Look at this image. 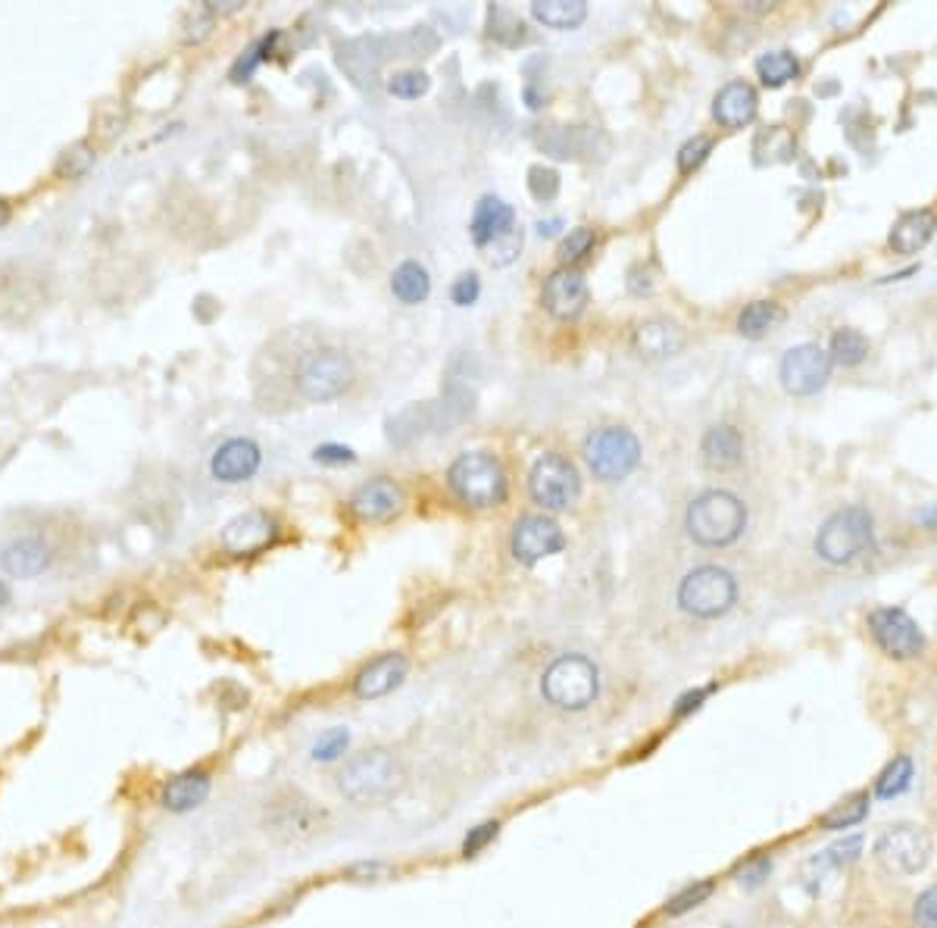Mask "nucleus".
<instances>
[{
	"label": "nucleus",
	"instance_id": "32",
	"mask_svg": "<svg viewBox=\"0 0 937 928\" xmlns=\"http://www.w3.org/2000/svg\"><path fill=\"white\" fill-rule=\"evenodd\" d=\"M831 363L840 366H859L869 357V338L859 329H838L831 335Z\"/></svg>",
	"mask_w": 937,
	"mask_h": 928
},
{
	"label": "nucleus",
	"instance_id": "43",
	"mask_svg": "<svg viewBox=\"0 0 937 928\" xmlns=\"http://www.w3.org/2000/svg\"><path fill=\"white\" fill-rule=\"evenodd\" d=\"M478 295H481V282H478L476 272H462L460 279L453 282V288H450V298H453L457 307H472Z\"/></svg>",
	"mask_w": 937,
	"mask_h": 928
},
{
	"label": "nucleus",
	"instance_id": "24",
	"mask_svg": "<svg viewBox=\"0 0 937 928\" xmlns=\"http://www.w3.org/2000/svg\"><path fill=\"white\" fill-rule=\"evenodd\" d=\"M210 788H213V779H210L207 769H188V772L166 781L160 804L169 812H191L210 797Z\"/></svg>",
	"mask_w": 937,
	"mask_h": 928
},
{
	"label": "nucleus",
	"instance_id": "10",
	"mask_svg": "<svg viewBox=\"0 0 937 928\" xmlns=\"http://www.w3.org/2000/svg\"><path fill=\"white\" fill-rule=\"evenodd\" d=\"M528 495L550 513L569 510L581 498V479L576 463L562 453H544L528 472Z\"/></svg>",
	"mask_w": 937,
	"mask_h": 928
},
{
	"label": "nucleus",
	"instance_id": "17",
	"mask_svg": "<svg viewBox=\"0 0 937 928\" xmlns=\"http://www.w3.org/2000/svg\"><path fill=\"white\" fill-rule=\"evenodd\" d=\"M260 466H263V450L253 438H229L216 448L210 472L222 485H245L260 472Z\"/></svg>",
	"mask_w": 937,
	"mask_h": 928
},
{
	"label": "nucleus",
	"instance_id": "27",
	"mask_svg": "<svg viewBox=\"0 0 937 928\" xmlns=\"http://www.w3.org/2000/svg\"><path fill=\"white\" fill-rule=\"evenodd\" d=\"M531 17L538 19L547 29L569 32L578 29L588 19V3L585 0H535L531 3Z\"/></svg>",
	"mask_w": 937,
	"mask_h": 928
},
{
	"label": "nucleus",
	"instance_id": "11",
	"mask_svg": "<svg viewBox=\"0 0 937 928\" xmlns=\"http://www.w3.org/2000/svg\"><path fill=\"white\" fill-rule=\"evenodd\" d=\"M935 845L921 826H890L875 841V860L888 876H916L931 862Z\"/></svg>",
	"mask_w": 937,
	"mask_h": 928
},
{
	"label": "nucleus",
	"instance_id": "21",
	"mask_svg": "<svg viewBox=\"0 0 937 928\" xmlns=\"http://www.w3.org/2000/svg\"><path fill=\"white\" fill-rule=\"evenodd\" d=\"M403 679H407V657L403 653H381L357 672L353 695L360 700H376V697L391 695Z\"/></svg>",
	"mask_w": 937,
	"mask_h": 928
},
{
	"label": "nucleus",
	"instance_id": "9",
	"mask_svg": "<svg viewBox=\"0 0 937 928\" xmlns=\"http://www.w3.org/2000/svg\"><path fill=\"white\" fill-rule=\"evenodd\" d=\"M585 460L600 481H622L641 463V441L622 426H604L588 435Z\"/></svg>",
	"mask_w": 937,
	"mask_h": 928
},
{
	"label": "nucleus",
	"instance_id": "40",
	"mask_svg": "<svg viewBox=\"0 0 937 928\" xmlns=\"http://www.w3.org/2000/svg\"><path fill=\"white\" fill-rule=\"evenodd\" d=\"M522 226H516L512 232H507L504 238H497L491 248L488 250V260H491V266H510L516 257H519V250H522Z\"/></svg>",
	"mask_w": 937,
	"mask_h": 928
},
{
	"label": "nucleus",
	"instance_id": "8",
	"mask_svg": "<svg viewBox=\"0 0 937 928\" xmlns=\"http://www.w3.org/2000/svg\"><path fill=\"white\" fill-rule=\"evenodd\" d=\"M353 360L347 357L345 350L322 348L307 353L300 366H297V391L312 403H329V400L341 398L347 388L353 385Z\"/></svg>",
	"mask_w": 937,
	"mask_h": 928
},
{
	"label": "nucleus",
	"instance_id": "3",
	"mask_svg": "<svg viewBox=\"0 0 937 928\" xmlns=\"http://www.w3.org/2000/svg\"><path fill=\"white\" fill-rule=\"evenodd\" d=\"M685 526L700 548H728L747 529V507L738 495L712 488L691 500Z\"/></svg>",
	"mask_w": 937,
	"mask_h": 928
},
{
	"label": "nucleus",
	"instance_id": "47",
	"mask_svg": "<svg viewBox=\"0 0 937 928\" xmlns=\"http://www.w3.org/2000/svg\"><path fill=\"white\" fill-rule=\"evenodd\" d=\"M859 850H863V838L854 835V838H847V841H840V845L828 847L825 860L835 862V866H847V862H854L856 857H859Z\"/></svg>",
	"mask_w": 937,
	"mask_h": 928
},
{
	"label": "nucleus",
	"instance_id": "31",
	"mask_svg": "<svg viewBox=\"0 0 937 928\" xmlns=\"http://www.w3.org/2000/svg\"><path fill=\"white\" fill-rule=\"evenodd\" d=\"M94 163H98V153H94V148H91L88 141H76V144H69V148L57 157V163H53V176H57V179H63V182H79V179H84V176L91 172Z\"/></svg>",
	"mask_w": 937,
	"mask_h": 928
},
{
	"label": "nucleus",
	"instance_id": "16",
	"mask_svg": "<svg viewBox=\"0 0 937 928\" xmlns=\"http://www.w3.org/2000/svg\"><path fill=\"white\" fill-rule=\"evenodd\" d=\"M541 300L544 310L554 319H559V322L578 319V316L585 313V307H588V282H585V276L578 269L562 266L544 282Z\"/></svg>",
	"mask_w": 937,
	"mask_h": 928
},
{
	"label": "nucleus",
	"instance_id": "53",
	"mask_svg": "<svg viewBox=\"0 0 937 928\" xmlns=\"http://www.w3.org/2000/svg\"><path fill=\"white\" fill-rule=\"evenodd\" d=\"M7 603H13V591H10V585L0 579V610L7 607Z\"/></svg>",
	"mask_w": 937,
	"mask_h": 928
},
{
	"label": "nucleus",
	"instance_id": "46",
	"mask_svg": "<svg viewBox=\"0 0 937 928\" xmlns=\"http://www.w3.org/2000/svg\"><path fill=\"white\" fill-rule=\"evenodd\" d=\"M913 916H916V926L919 928H937V885L928 888V891H921Z\"/></svg>",
	"mask_w": 937,
	"mask_h": 928
},
{
	"label": "nucleus",
	"instance_id": "42",
	"mask_svg": "<svg viewBox=\"0 0 937 928\" xmlns=\"http://www.w3.org/2000/svg\"><path fill=\"white\" fill-rule=\"evenodd\" d=\"M528 176H531V179H528V188H531V194H535V198L550 200L559 191V176L554 172V169L535 167Z\"/></svg>",
	"mask_w": 937,
	"mask_h": 928
},
{
	"label": "nucleus",
	"instance_id": "38",
	"mask_svg": "<svg viewBox=\"0 0 937 928\" xmlns=\"http://www.w3.org/2000/svg\"><path fill=\"white\" fill-rule=\"evenodd\" d=\"M594 250V229H572V232L562 238V245H559V260L566 266L578 263V260H585L588 253Z\"/></svg>",
	"mask_w": 937,
	"mask_h": 928
},
{
	"label": "nucleus",
	"instance_id": "14",
	"mask_svg": "<svg viewBox=\"0 0 937 928\" xmlns=\"http://www.w3.org/2000/svg\"><path fill=\"white\" fill-rule=\"evenodd\" d=\"M869 631L875 645L881 647L894 660H913L919 657L925 638L919 626L913 622V616L900 607H881L869 616Z\"/></svg>",
	"mask_w": 937,
	"mask_h": 928
},
{
	"label": "nucleus",
	"instance_id": "44",
	"mask_svg": "<svg viewBox=\"0 0 937 928\" xmlns=\"http://www.w3.org/2000/svg\"><path fill=\"white\" fill-rule=\"evenodd\" d=\"M497 831H500V822H481V826H476V829L466 835V841H462V854H466V857H476L478 850H485V847L497 838Z\"/></svg>",
	"mask_w": 937,
	"mask_h": 928
},
{
	"label": "nucleus",
	"instance_id": "50",
	"mask_svg": "<svg viewBox=\"0 0 937 928\" xmlns=\"http://www.w3.org/2000/svg\"><path fill=\"white\" fill-rule=\"evenodd\" d=\"M709 695V688H700V691H694V695H685L681 700H678V707H675V716H685L688 710H697L700 707V700Z\"/></svg>",
	"mask_w": 937,
	"mask_h": 928
},
{
	"label": "nucleus",
	"instance_id": "33",
	"mask_svg": "<svg viewBox=\"0 0 937 928\" xmlns=\"http://www.w3.org/2000/svg\"><path fill=\"white\" fill-rule=\"evenodd\" d=\"M866 812H869V795H854V797H847V800H840L838 807H831V810L825 812L823 819H819V826L828 831L850 829V826H856V822H863V819H866Z\"/></svg>",
	"mask_w": 937,
	"mask_h": 928
},
{
	"label": "nucleus",
	"instance_id": "30",
	"mask_svg": "<svg viewBox=\"0 0 937 928\" xmlns=\"http://www.w3.org/2000/svg\"><path fill=\"white\" fill-rule=\"evenodd\" d=\"M757 76L769 88H781L800 76V60L790 50H769L757 60Z\"/></svg>",
	"mask_w": 937,
	"mask_h": 928
},
{
	"label": "nucleus",
	"instance_id": "23",
	"mask_svg": "<svg viewBox=\"0 0 937 928\" xmlns=\"http://www.w3.org/2000/svg\"><path fill=\"white\" fill-rule=\"evenodd\" d=\"M512 229H516V210H512L510 203L491 198V194L478 200L472 222H469V238H472L476 248H491L497 238H504Z\"/></svg>",
	"mask_w": 937,
	"mask_h": 928
},
{
	"label": "nucleus",
	"instance_id": "37",
	"mask_svg": "<svg viewBox=\"0 0 937 928\" xmlns=\"http://www.w3.org/2000/svg\"><path fill=\"white\" fill-rule=\"evenodd\" d=\"M428 84H431V79H428L426 72H419V69H403V72H397L395 79L388 82V91H391L395 98L412 100L422 98L428 91Z\"/></svg>",
	"mask_w": 937,
	"mask_h": 928
},
{
	"label": "nucleus",
	"instance_id": "45",
	"mask_svg": "<svg viewBox=\"0 0 937 928\" xmlns=\"http://www.w3.org/2000/svg\"><path fill=\"white\" fill-rule=\"evenodd\" d=\"M391 876H395V869H391L388 862H379V860L353 862V866L347 869V879H353V881H381V879H391Z\"/></svg>",
	"mask_w": 937,
	"mask_h": 928
},
{
	"label": "nucleus",
	"instance_id": "51",
	"mask_svg": "<svg viewBox=\"0 0 937 928\" xmlns=\"http://www.w3.org/2000/svg\"><path fill=\"white\" fill-rule=\"evenodd\" d=\"M559 229H562V219H541V222H538V235H547V238L557 235Z\"/></svg>",
	"mask_w": 937,
	"mask_h": 928
},
{
	"label": "nucleus",
	"instance_id": "5",
	"mask_svg": "<svg viewBox=\"0 0 937 928\" xmlns=\"http://www.w3.org/2000/svg\"><path fill=\"white\" fill-rule=\"evenodd\" d=\"M447 485L450 491L476 507V510H488V507H500L507 500V472L504 463L488 453V450H466L460 453L450 469H447Z\"/></svg>",
	"mask_w": 937,
	"mask_h": 928
},
{
	"label": "nucleus",
	"instance_id": "39",
	"mask_svg": "<svg viewBox=\"0 0 937 928\" xmlns=\"http://www.w3.org/2000/svg\"><path fill=\"white\" fill-rule=\"evenodd\" d=\"M709 150H712V141L707 134H694L691 141H685L681 150H678V172H694L707 163Z\"/></svg>",
	"mask_w": 937,
	"mask_h": 928
},
{
	"label": "nucleus",
	"instance_id": "19",
	"mask_svg": "<svg viewBox=\"0 0 937 928\" xmlns=\"http://www.w3.org/2000/svg\"><path fill=\"white\" fill-rule=\"evenodd\" d=\"M53 563V548L38 535H19L0 550V569L10 579H38Z\"/></svg>",
	"mask_w": 937,
	"mask_h": 928
},
{
	"label": "nucleus",
	"instance_id": "26",
	"mask_svg": "<svg viewBox=\"0 0 937 928\" xmlns=\"http://www.w3.org/2000/svg\"><path fill=\"white\" fill-rule=\"evenodd\" d=\"M700 457L709 469H735L744 460V435L735 426H712V429L704 435V445H700Z\"/></svg>",
	"mask_w": 937,
	"mask_h": 928
},
{
	"label": "nucleus",
	"instance_id": "13",
	"mask_svg": "<svg viewBox=\"0 0 937 928\" xmlns=\"http://www.w3.org/2000/svg\"><path fill=\"white\" fill-rule=\"evenodd\" d=\"M510 548L516 563L538 566L541 560H547V557H554V553H559V550L566 548V535H562V529H559L550 516L531 513L522 516V519L512 526Z\"/></svg>",
	"mask_w": 937,
	"mask_h": 928
},
{
	"label": "nucleus",
	"instance_id": "48",
	"mask_svg": "<svg viewBox=\"0 0 937 928\" xmlns=\"http://www.w3.org/2000/svg\"><path fill=\"white\" fill-rule=\"evenodd\" d=\"M312 460H316V463L341 466V463H353V460H357V453H353L350 448H341V445H319V448L312 450Z\"/></svg>",
	"mask_w": 937,
	"mask_h": 928
},
{
	"label": "nucleus",
	"instance_id": "6",
	"mask_svg": "<svg viewBox=\"0 0 937 928\" xmlns=\"http://www.w3.org/2000/svg\"><path fill=\"white\" fill-rule=\"evenodd\" d=\"M871 548V516L866 507H840L816 535V553L825 563L847 566Z\"/></svg>",
	"mask_w": 937,
	"mask_h": 928
},
{
	"label": "nucleus",
	"instance_id": "15",
	"mask_svg": "<svg viewBox=\"0 0 937 928\" xmlns=\"http://www.w3.org/2000/svg\"><path fill=\"white\" fill-rule=\"evenodd\" d=\"M276 541V519L263 510H245L226 522L219 535V545L229 550L231 557H253Z\"/></svg>",
	"mask_w": 937,
	"mask_h": 928
},
{
	"label": "nucleus",
	"instance_id": "41",
	"mask_svg": "<svg viewBox=\"0 0 937 928\" xmlns=\"http://www.w3.org/2000/svg\"><path fill=\"white\" fill-rule=\"evenodd\" d=\"M347 745H350V731L347 729H329L316 745H312V760L319 762H331L338 760L341 754L347 750Z\"/></svg>",
	"mask_w": 937,
	"mask_h": 928
},
{
	"label": "nucleus",
	"instance_id": "28",
	"mask_svg": "<svg viewBox=\"0 0 937 928\" xmlns=\"http://www.w3.org/2000/svg\"><path fill=\"white\" fill-rule=\"evenodd\" d=\"M391 291H395V298L400 300V303L416 307V303H422V300L431 295V276H428V269L422 263L403 260V263L391 272Z\"/></svg>",
	"mask_w": 937,
	"mask_h": 928
},
{
	"label": "nucleus",
	"instance_id": "4",
	"mask_svg": "<svg viewBox=\"0 0 937 928\" xmlns=\"http://www.w3.org/2000/svg\"><path fill=\"white\" fill-rule=\"evenodd\" d=\"M541 695L550 707L566 714L588 710L600 695V669L585 653H562L544 669Z\"/></svg>",
	"mask_w": 937,
	"mask_h": 928
},
{
	"label": "nucleus",
	"instance_id": "18",
	"mask_svg": "<svg viewBox=\"0 0 937 928\" xmlns=\"http://www.w3.org/2000/svg\"><path fill=\"white\" fill-rule=\"evenodd\" d=\"M403 488L395 479H369L350 495V510L362 522H388L403 510Z\"/></svg>",
	"mask_w": 937,
	"mask_h": 928
},
{
	"label": "nucleus",
	"instance_id": "29",
	"mask_svg": "<svg viewBox=\"0 0 937 928\" xmlns=\"http://www.w3.org/2000/svg\"><path fill=\"white\" fill-rule=\"evenodd\" d=\"M785 322V307L775 300H754L738 316V332L744 338H766Z\"/></svg>",
	"mask_w": 937,
	"mask_h": 928
},
{
	"label": "nucleus",
	"instance_id": "35",
	"mask_svg": "<svg viewBox=\"0 0 937 928\" xmlns=\"http://www.w3.org/2000/svg\"><path fill=\"white\" fill-rule=\"evenodd\" d=\"M276 41H279V32L266 34L253 48H247L245 57H238V63L231 67V82H247V79L257 72V67L266 60V53H272V44H276Z\"/></svg>",
	"mask_w": 937,
	"mask_h": 928
},
{
	"label": "nucleus",
	"instance_id": "36",
	"mask_svg": "<svg viewBox=\"0 0 937 928\" xmlns=\"http://www.w3.org/2000/svg\"><path fill=\"white\" fill-rule=\"evenodd\" d=\"M712 881H694V885H688L685 891H678V895L666 904V916H681V912L694 910V907H700V904H707L709 895H712Z\"/></svg>",
	"mask_w": 937,
	"mask_h": 928
},
{
	"label": "nucleus",
	"instance_id": "22",
	"mask_svg": "<svg viewBox=\"0 0 937 928\" xmlns=\"http://www.w3.org/2000/svg\"><path fill=\"white\" fill-rule=\"evenodd\" d=\"M757 107V88L750 82H744V79H735V82L725 84L722 91L716 94V100H712V119L722 129H744V126L754 122Z\"/></svg>",
	"mask_w": 937,
	"mask_h": 928
},
{
	"label": "nucleus",
	"instance_id": "49",
	"mask_svg": "<svg viewBox=\"0 0 937 928\" xmlns=\"http://www.w3.org/2000/svg\"><path fill=\"white\" fill-rule=\"evenodd\" d=\"M769 869H772V862L769 860H759L757 866H750V869H744L740 872V885H747V888H754V885H759L762 881V876H769Z\"/></svg>",
	"mask_w": 937,
	"mask_h": 928
},
{
	"label": "nucleus",
	"instance_id": "1",
	"mask_svg": "<svg viewBox=\"0 0 937 928\" xmlns=\"http://www.w3.org/2000/svg\"><path fill=\"white\" fill-rule=\"evenodd\" d=\"M263 829L279 845H310L329 829V812L300 788H281L263 804Z\"/></svg>",
	"mask_w": 937,
	"mask_h": 928
},
{
	"label": "nucleus",
	"instance_id": "12",
	"mask_svg": "<svg viewBox=\"0 0 937 928\" xmlns=\"http://www.w3.org/2000/svg\"><path fill=\"white\" fill-rule=\"evenodd\" d=\"M831 353L819 345H797L781 357L778 366V379L785 385V391L794 398H809L816 391H823L825 381L831 379Z\"/></svg>",
	"mask_w": 937,
	"mask_h": 928
},
{
	"label": "nucleus",
	"instance_id": "7",
	"mask_svg": "<svg viewBox=\"0 0 937 928\" xmlns=\"http://www.w3.org/2000/svg\"><path fill=\"white\" fill-rule=\"evenodd\" d=\"M678 607L697 619L725 616L738 603V581L722 566H697L678 581Z\"/></svg>",
	"mask_w": 937,
	"mask_h": 928
},
{
	"label": "nucleus",
	"instance_id": "52",
	"mask_svg": "<svg viewBox=\"0 0 937 928\" xmlns=\"http://www.w3.org/2000/svg\"><path fill=\"white\" fill-rule=\"evenodd\" d=\"M10 219H13V203L7 198H0V229H7Z\"/></svg>",
	"mask_w": 937,
	"mask_h": 928
},
{
	"label": "nucleus",
	"instance_id": "25",
	"mask_svg": "<svg viewBox=\"0 0 937 928\" xmlns=\"http://www.w3.org/2000/svg\"><path fill=\"white\" fill-rule=\"evenodd\" d=\"M937 232V216L935 210H909V213H904L897 222H894V229H890L888 235V245L894 253H904V257H909V253H919L931 238H935Z\"/></svg>",
	"mask_w": 937,
	"mask_h": 928
},
{
	"label": "nucleus",
	"instance_id": "2",
	"mask_svg": "<svg viewBox=\"0 0 937 928\" xmlns=\"http://www.w3.org/2000/svg\"><path fill=\"white\" fill-rule=\"evenodd\" d=\"M403 762L391 750L372 747L345 762V769L338 772V788L353 804H381L403 788Z\"/></svg>",
	"mask_w": 937,
	"mask_h": 928
},
{
	"label": "nucleus",
	"instance_id": "34",
	"mask_svg": "<svg viewBox=\"0 0 937 928\" xmlns=\"http://www.w3.org/2000/svg\"><path fill=\"white\" fill-rule=\"evenodd\" d=\"M909 781H913V760L909 757H897V760L888 762V769L875 781V795L881 797V800L900 797L909 788Z\"/></svg>",
	"mask_w": 937,
	"mask_h": 928
},
{
	"label": "nucleus",
	"instance_id": "20",
	"mask_svg": "<svg viewBox=\"0 0 937 928\" xmlns=\"http://www.w3.org/2000/svg\"><path fill=\"white\" fill-rule=\"evenodd\" d=\"M631 348L641 360H669L685 348V329L672 319H647L631 335Z\"/></svg>",
	"mask_w": 937,
	"mask_h": 928
}]
</instances>
